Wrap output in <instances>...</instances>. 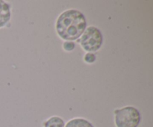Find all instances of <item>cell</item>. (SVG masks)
<instances>
[{
	"instance_id": "obj_1",
	"label": "cell",
	"mask_w": 153,
	"mask_h": 127,
	"mask_svg": "<svg viewBox=\"0 0 153 127\" xmlns=\"http://www.w3.org/2000/svg\"><path fill=\"white\" fill-rule=\"evenodd\" d=\"M87 22L83 13L76 10H69L61 13L56 23L58 35L64 40H74L85 31Z\"/></svg>"
},
{
	"instance_id": "obj_2",
	"label": "cell",
	"mask_w": 153,
	"mask_h": 127,
	"mask_svg": "<svg viewBox=\"0 0 153 127\" xmlns=\"http://www.w3.org/2000/svg\"><path fill=\"white\" fill-rule=\"evenodd\" d=\"M140 120L139 111L131 106L115 111V123L117 127H137Z\"/></svg>"
},
{
	"instance_id": "obj_3",
	"label": "cell",
	"mask_w": 153,
	"mask_h": 127,
	"mask_svg": "<svg viewBox=\"0 0 153 127\" xmlns=\"http://www.w3.org/2000/svg\"><path fill=\"white\" fill-rule=\"evenodd\" d=\"M102 43V35L98 28L91 26L85 31L82 37L81 44L85 51L96 52Z\"/></svg>"
},
{
	"instance_id": "obj_4",
	"label": "cell",
	"mask_w": 153,
	"mask_h": 127,
	"mask_svg": "<svg viewBox=\"0 0 153 127\" xmlns=\"http://www.w3.org/2000/svg\"><path fill=\"white\" fill-rule=\"evenodd\" d=\"M10 19V6L5 1L0 0V28L4 26Z\"/></svg>"
},
{
	"instance_id": "obj_5",
	"label": "cell",
	"mask_w": 153,
	"mask_h": 127,
	"mask_svg": "<svg viewBox=\"0 0 153 127\" xmlns=\"http://www.w3.org/2000/svg\"><path fill=\"white\" fill-rule=\"evenodd\" d=\"M66 127H94V126L86 120L77 118L69 121Z\"/></svg>"
},
{
	"instance_id": "obj_6",
	"label": "cell",
	"mask_w": 153,
	"mask_h": 127,
	"mask_svg": "<svg viewBox=\"0 0 153 127\" xmlns=\"http://www.w3.org/2000/svg\"><path fill=\"white\" fill-rule=\"evenodd\" d=\"M44 127H64V122L59 117H53L45 123Z\"/></svg>"
},
{
	"instance_id": "obj_7",
	"label": "cell",
	"mask_w": 153,
	"mask_h": 127,
	"mask_svg": "<svg viewBox=\"0 0 153 127\" xmlns=\"http://www.w3.org/2000/svg\"><path fill=\"white\" fill-rule=\"evenodd\" d=\"M64 48L67 51H71L75 48V43L72 41H67L64 43Z\"/></svg>"
},
{
	"instance_id": "obj_8",
	"label": "cell",
	"mask_w": 153,
	"mask_h": 127,
	"mask_svg": "<svg viewBox=\"0 0 153 127\" xmlns=\"http://www.w3.org/2000/svg\"><path fill=\"white\" fill-rule=\"evenodd\" d=\"M85 61L88 63H93L95 61L96 56L92 53H88L85 55Z\"/></svg>"
}]
</instances>
